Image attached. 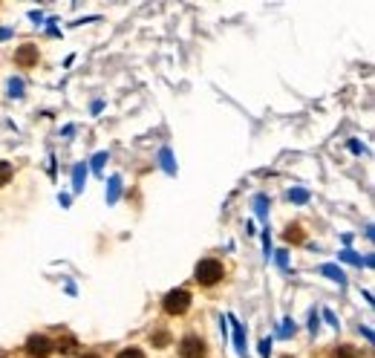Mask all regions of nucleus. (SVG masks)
Returning <instances> with one entry per match:
<instances>
[{"mask_svg":"<svg viewBox=\"0 0 375 358\" xmlns=\"http://www.w3.org/2000/svg\"><path fill=\"white\" fill-rule=\"evenodd\" d=\"M225 277V269H223V263L220 260H200L196 263V281H200L202 286H214V283H220Z\"/></svg>","mask_w":375,"mask_h":358,"instance_id":"obj_1","label":"nucleus"},{"mask_svg":"<svg viewBox=\"0 0 375 358\" xmlns=\"http://www.w3.org/2000/svg\"><path fill=\"white\" fill-rule=\"evenodd\" d=\"M188 306H191V292L173 289V292L165 295V312L168 315H182V312H188Z\"/></svg>","mask_w":375,"mask_h":358,"instance_id":"obj_2","label":"nucleus"},{"mask_svg":"<svg viewBox=\"0 0 375 358\" xmlns=\"http://www.w3.org/2000/svg\"><path fill=\"white\" fill-rule=\"evenodd\" d=\"M52 350H55V344L49 341L47 335H29V341H26V352H29L32 358H47Z\"/></svg>","mask_w":375,"mask_h":358,"instance_id":"obj_3","label":"nucleus"},{"mask_svg":"<svg viewBox=\"0 0 375 358\" xmlns=\"http://www.w3.org/2000/svg\"><path fill=\"white\" fill-rule=\"evenodd\" d=\"M179 352L182 358H205V341L202 338H196V335H185L182 338V344H179Z\"/></svg>","mask_w":375,"mask_h":358,"instance_id":"obj_4","label":"nucleus"},{"mask_svg":"<svg viewBox=\"0 0 375 358\" xmlns=\"http://www.w3.org/2000/svg\"><path fill=\"white\" fill-rule=\"evenodd\" d=\"M15 61H17V64H21V67H32V64L38 61V49H35L32 44L21 47V49H17V55H15Z\"/></svg>","mask_w":375,"mask_h":358,"instance_id":"obj_5","label":"nucleus"},{"mask_svg":"<svg viewBox=\"0 0 375 358\" xmlns=\"http://www.w3.org/2000/svg\"><path fill=\"white\" fill-rule=\"evenodd\" d=\"M118 194H122V179L113 176V179H110V191H107V203H110V205L118 200Z\"/></svg>","mask_w":375,"mask_h":358,"instance_id":"obj_6","label":"nucleus"},{"mask_svg":"<svg viewBox=\"0 0 375 358\" xmlns=\"http://www.w3.org/2000/svg\"><path fill=\"white\" fill-rule=\"evenodd\" d=\"M231 321H234V318H231ZM234 344H237V352H243V355H246V341H243V327H240V324H237V321H234Z\"/></svg>","mask_w":375,"mask_h":358,"instance_id":"obj_7","label":"nucleus"},{"mask_svg":"<svg viewBox=\"0 0 375 358\" xmlns=\"http://www.w3.org/2000/svg\"><path fill=\"white\" fill-rule=\"evenodd\" d=\"M324 274H326V277H332V281H338L341 286L346 283V281H344V274H341V269H338V266H324Z\"/></svg>","mask_w":375,"mask_h":358,"instance_id":"obj_8","label":"nucleus"},{"mask_svg":"<svg viewBox=\"0 0 375 358\" xmlns=\"http://www.w3.org/2000/svg\"><path fill=\"white\" fill-rule=\"evenodd\" d=\"M335 358H361L355 347H338L335 350Z\"/></svg>","mask_w":375,"mask_h":358,"instance_id":"obj_9","label":"nucleus"},{"mask_svg":"<svg viewBox=\"0 0 375 358\" xmlns=\"http://www.w3.org/2000/svg\"><path fill=\"white\" fill-rule=\"evenodd\" d=\"M286 240H292V243H301V240H303V231H301V226H289V231H286Z\"/></svg>","mask_w":375,"mask_h":358,"instance_id":"obj_10","label":"nucleus"},{"mask_svg":"<svg viewBox=\"0 0 375 358\" xmlns=\"http://www.w3.org/2000/svg\"><path fill=\"white\" fill-rule=\"evenodd\" d=\"M12 179V165L9 162H0V185H6Z\"/></svg>","mask_w":375,"mask_h":358,"instance_id":"obj_11","label":"nucleus"},{"mask_svg":"<svg viewBox=\"0 0 375 358\" xmlns=\"http://www.w3.org/2000/svg\"><path fill=\"white\" fill-rule=\"evenodd\" d=\"M159 159H162V168H165L168 173H176V168H173V162H170V150H162Z\"/></svg>","mask_w":375,"mask_h":358,"instance_id":"obj_12","label":"nucleus"},{"mask_svg":"<svg viewBox=\"0 0 375 358\" xmlns=\"http://www.w3.org/2000/svg\"><path fill=\"white\" fill-rule=\"evenodd\" d=\"M115 358H145V352L142 350H122Z\"/></svg>","mask_w":375,"mask_h":358,"instance_id":"obj_13","label":"nucleus"},{"mask_svg":"<svg viewBox=\"0 0 375 358\" xmlns=\"http://www.w3.org/2000/svg\"><path fill=\"white\" fill-rule=\"evenodd\" d=\"M72 176H75V188H81V185H84V176H87V171H84V168H81V165H78V168H75V173H72Z\"/></svg>","mask_w":375,"mask_h":358,"instance_id":"obj_14","label":"nucleus"},{"mask_svg":"<svg viewBox=\"0 0 375 358\" xmlns=\"http://www.w3.org/2000/svg\"><path fill=\"white\" fill-rule=\"evenodd\" d=\"M341 257H344L346 263H355V266H361V257H358V254H352V251H341Z\"/></svg>","mask_w":375,"mask_h":358,"instance_id":"obj_15","label":"nucleus"},{"mask_svg":"<svg viewBox=\"0 0 375 358\" xmlns=\"http://www.w3.org/2000/svg\"><path fill=\"white\" fill-rule=\"evenodd\" d=\"M289 196H292L294 203H306V200H309V194H306V191H292Z\"/></svg>","mask_w":375,"mask_h":358,"instance_id":"obj_16","label":"nucleus"},{"mask_svg":"<svg viewBox=\"0 0 375 358\" xmlns=\"http://www.w3.org/2000/svg\"><path fill=\"white\" fill-rule=\"evenodd\" d=\"M153 341H156V347H168V341H170V338H168V332H159V335L153 338Z\"/></svg>","mask_w":375,"mask_h":358,"instance_id":"obj_17","label":"nucleus"},{"mask_svg":"<svg viewBox=\"0 0 375 358\" xmlns=\"http://www.w3.org/2000/svg\"><path fill=\"white\" fill-rule=\"evenodd\" d=\"M104 159H107V153H98V156L93 159V168L98 171V168H102V165H104Z\"/></svg>","mask_w":375,"mask_h":358,"instance_id":"obj_18","label":"nucleus"},{"mask_svg":"<svg viewBox=\"0 0 375 358\" xmlns=\"http://www.w3.org/2000/svg\"><path fill=\"white\" fill-rule=\"evenodd\" d=\"M9 93H12V95H21V93H24V90H21V81H12V84H9Z\"/></svg>","mask_w":375,"mask_h":358,"instance_id":"obj_19","label":"nucleus"},{"mask_svg":"<svg viewBox=\"0 0 375 358\" xmlns=\"http://www.w3.org/2000/svg\"><path fill=\"white\" fill-rule=\"evenodd\" d=\"M81 358H102V355H95V352H90V355H81Z\"/></svg>","mask_w":375,"mask_h":358,"instance_id":"obj_20","label":"nucleus"},{"mask_svg":"<svg viewBox=\"0 0 375 358\" xmlns=\"http://www.w3.org/2000/svg\"><path fill=\"white\" fill-rule=\"evenodd\" d=\"M283 358H289V355H283Z\"/></svg>","mask_w":375,"mask_h":358,"instance_id":"obj_21","label":"nucleus"}]
</instances>
